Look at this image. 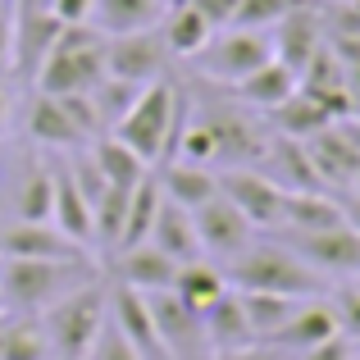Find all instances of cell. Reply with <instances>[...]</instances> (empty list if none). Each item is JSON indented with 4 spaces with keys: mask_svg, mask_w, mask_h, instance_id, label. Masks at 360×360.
<instances>
[{
    "mask_svg": "<svg viewBox=\"0 0 360 360\" xmlns=\"http://www.w3.org/2000/svg\"><path fill=\"white\" fill-rule=\"evenodd\" d=\"M352 196H360V169H356V178H352V187H347Z\"/></svg>",
    "mask_w": 360,
    "mask_h": 360,
    "instance_id": "cell-47",
    "label": "cell"
},
{
    "mask_svg": "<svg viewBox=\"0 0 360 360\" xmlns=\"http://www.w3.org/2000/svg\"><path fill=\"white\" fill-rule=\"evenodd\" d=\"M96 278L91 260H5L0 264V301L18 315H41L46 306H55L60 297H69L73 288Z\"/></svg>",
    "mask_w": 360,
    "mask_h": 360,
    "instance_id": "cell-3",
    "label": "cell"
},
{
    "mask_svg": "<svg viewBox=\"0 0 360 360\" xmlns=\"http://www.w3.org/2000/svg\"><path fill=\"white\" fill-rule=\"evenodd\" d=\"M183 128H187V96L169 78H155L137 91L128 115L115 123V137L137 150L146 165H165V160H174Z\"/></svg>",
    "mask_w": 360,
    "mask_h": 360,
    "instance_id": "cell-1",
    "label": "cell"
},
{
    "mask_svg": "<svg viewBox=\"0 0 360 360\" xmlns=\"http://www.w3.org/2000/svg\"><path fill=\"white\" fill-rule=\"evenodd\" d=\"M347 224V210L328 192H288L283 196V229L288 233H324Z\"/></svg>",
    "mask_w": 360,
    "mask_h": 360,
    "instance_id": "cell-23",
    "label": "cell"
},
{
    "mask_svg": "<svg viewBox=\"0 0 360 360\" xmlns=\"http://www.w3.org/2000/svg\"><path fill=\"white\" fill-rule=\"evenodd\" d=\"M169 0H91V27L101 37H123V32H150L160 27Z\"/></svg>",
    "mask_w": 360,
    "mask_h": 360,
    "instance_id": "cell-19",
    "label": "cell"
},
{
    "mask_svg": "<svg viewBox=\"0 0 360 360\" xmlns=\"http://www.w3.org/2000/svg\"><path fill=\"white\" fill-rule=\"evenodd\" d=\"M187 5H192L196 14H201L205 23L214 27V32L233 27V18H238V0H187Z\"/></svg>",
    "mask_w": 360,
    "mask_h": 360,
    "instance_id": "cell-39",
    "label": "cell"
},
{
    "mask_svg": "<svg viewBox=\"0 0 360 360\" xmlns=\"http://www.w3.org/2000/svg\"><path fill=\"white\" fill-rule=\"evenodd\" d=\"M14 60V9L0 5V69H9Z\"/></svg>",
    "mask_w": 360,
    "mask_h": 360,
    "instance_id": "cell-43",
    "label": "cell"
},
{
    "mask_svg": "<svg viewBox=\"0 0 360 360\" xmlns=\"http://www.w3.org/2000/svg\"><path fill=\"white\" fill-rule=\"evenodd\" d=\"M338 128H342L347 137H352V146L360 150V123H356V119H342V123H338Z\"/></svg>",
    "mask_w": 360,
    "mask_h": 360,
    "instance_id": "cell-45",
    "label": "cell"
},
{
    "mask_svg": "<svg viewBox=\"0 0 360 360\" xmlns=\"http://www.w3.org/2000/svg\"><path fill=\"white\" fill-rule=\"evenodd\" d=\"M297 87H301V73L288 69V64L274 55L269 64H260L255 73H246V78L238 82V96L246 101V105H255V110H278L283 101L297 96Z\"/></svg>",
    "mask_w": 360,
    "mask_h": 360,
    "instance_id": "cell-24",
    "label": "cell"
},
{
    "mask_svg": "<svg viewBox=\"0 0 360 360\" xmlns=\"http://www.w3.org/2000/svg\"><path fill=\"white\" fill-rule=\"evenodd\" d=\"M51 224L73 238L78 246H91L96 242V214H91V201L82 196L73 169H55V210H51Z\"/></svg>",
    "mask_w": 360,
    "mask_h": 360,
    "instance_id": "cell-18",
    "label": "cell"
},
{
    "mask_svg": "<svg viewBox=\"0 0 360 360\" xmlns=\"http://www.w3.org/2000/svg\"><path fill=\"white\" fill-rule=\"evenodd\" d=\"M169 46L160 37V27L150 32H123V37H105V73L128 87H146V82L165 78L169 69Z\"/></svg>",
    "mask_w": 360,
    "mask_h": 360,
    "instance_id": "cell-7",
    "label": "cell"
},
{
    "mask_svg": "<svg viewBox=\"0 0 360 360\" xmlns=\"http://www.w3.org/2000/svg\"><path fill=\"white\" fill-rule=\"evenodd\" d=\"M306 155H310V165H315L324 187H352V178L360 169V150L352 146V137L338 123H328L324 132L306 137Z\"/></svg>",
    "mask_w": 360,
    "mask_h": 360,
    "instance_id": "cell-17",
    "label": "cell"
},
{
    "mask_svg": "<svg viewBox=\"0 0 360 360\" xmlns=\"http://www.w3.org/2000/svg\"><path fill=\"white\" fill-rule=\"evenodd\" d=\"M91 165H96L101 178H105V187H119V192H132L137 183H146V169H150L132 146H123L115 132L96 141V150H91Z\"/></svg>",
    "mask_w": 360,
    "mask_h": 360,
    "instance_id": "cell-25",
    "label": "cell"
},
{
    "mask_svg": "<svg viewBox=\"0 0 360 360\" xmlns=\"http://www.w3.org/2000/svg\"><path fill=\"white\" fill-rule=\"evenodd\" d=\"M238 297H242V310H246V324H251L255 342H269L301 306L297 297H278V292H238Z\"/></svg>",
    "mask_w": 360,
    "mask_h": 360,
    "instance_id": "cell-32",
    "label": "cell"
},
{
    "mask_svg": "<svg viewBox=\"0 0 360 360\" xmlns=\"http://www.w3.org/2000/svg\"><path fill=\"white\" fill-rule=\"evenodd\" d=\"M342 333V324H338V315H333V301H319V297H310V301H301L297 306V315L288 319V324L278 328V333L269 338V347H278V352H310V347H319V342H328V338H338Z\"/></svg>",
    "mask_w": 360,
    "mask_h": 360,
    "instance_id": "cell-16",
    "label": "cell"
},
{
    "mask_svg": "<svg viewBox=\"0 0 360 360\" xmlns=\"http://www.w3.org/2000/svg\"><path fill=\"white\" fill-rule=\"evenodd\" d=\"M51 9L55 18H60L64 27H82V23H91V0H51Z\"/></svg>",
    "mask_w": 360,
    "mask_h": 360,
    "instance_id": "cell-41",
    "label": "cell"
},
{
    "mask_svg": "<svg viewBox=\"0 0 360 360\" xmlns=\"http://www.w3.org/2000/svg\"><path fill=\"white\" fill-rule=\"evenodd\" d=\"M146 242L155 246V251H165L169 260H178V264L201 260V242H196V229H192V210L174 205L169 196L160 201V214H155V224H150Z\"/></svg>",
    "mask_w": 360,
    "mask_h": 360,
    "instance_id": "cell-20",
    "label": "cell"
},
{
    "mask_svg": "<svg viewBox=\"0 0 360 360\" xmlns=\"http://www.w3.org/2000/svg\"><path fill=\"white\" fill-rule=\"evenodd\" d=\"M51 210H55V174L51 169H32L14 196V214L23 224H51Z\"/></svg>",
    "mask_w": 360,
    "mask_h": 360,
    "instance_id": "cell-33",
    "label": "cell"
},
{
    "mask_svg": "<svg viewBox=\"0 0 360 360\" xmlns=\"http://www.w3.org/2000/svg\"><path fill=\"white\" fill-rule=\"evenodd\" d=\"M5 123H9V96L0 91V128H5Z\"/></svg>",
    "mask_w": 360,
    "mask_h": 360,
    "instance_id": "cell-46",
    "label": "cell"
},
{
    "mask_svg": "<svg viewBox=\"0 0 360 360\" xmlns=\"http://www.w3.org/2000/svg\"><path fill=\"white\" fill-rule=\"evenodd\" d=\"M87 360H141V356L132 352V347H128V338H123L119 328L105 319V328H101V338H96V347L87 352Z\"/></svg>",
    "mask_w": 360,
    "mask_h": 360,
    "instance_id": "cell-37",
    "label": "cell"
},
{
    "mask_svg": "<svg viewBox=\"0 0 360 360\" xmlns=\"http://www.w3.org/2000/svg\"><path fill=\"white\" fill-rule=\"evenodd\" d=\"M315 0H306V5H297L283 23H274L278 27V37H274V55H278L288 69H297V73H306V64L319 55V46H324V18L315 14Z\"/></svg>",
    "mask_w": 360,
    "mask_h": 360,
    "instance_id": "cell-15",
    "label": "cell"
},
{
    "mask_svg": "<svg viewBox=\"0 0 360 360\" xmlns=\"http://www.w3.org/2000/svg\"><path fill=\"white\" fill-rule=\"evenodd\" d=\"M160 192H165L174 205H183V210H196V205H205L210 196H219V174L205 169V165H187V160H178V165L165 169Z\"/></svg>",
    "mask_w": 360,
    "mask_h": 360,
    "instance_id": "cell-26",
    "label": "cell"
},
{
    "mask_svg": "<svg viewBox=\"0 0 360 360\" xmlns=\"http://www.w3.org/2000/svg\"><path fill=\"white\" fill-rule=\"evenodd\" d=\"M224 292H229V278H224L219 264H210V260H187V264H178L174 297L183 301V306H192L196 315H201V310H210Z\"/></svg>",
    "mask_w": 360,
    "mask_h": 360,
    "instance_id": "cell-27",
    "label": "cell"
},
{
    "mask_svg": "<svg viewBox=\"0 0 360 360\" xmlns=\"http://www.w3.org/2000/svg\"><path fill=\"white\" fill-rule=\"evenodd\" d=\"M110 324H115L119 333L128 338V347H132V352H137L141 360H169V356H165V347H160L155 319H150L146 292L115 283V288H110Z\"/></svg>",
    "mask_w": 360,
    "mask_h": 360,
    "instance_id": "cell-14",
    "label": "cell"
},
{
    "mask_svg": "<svg viewBox=\"0 0 360 360\" xmlns=\"http://www.w3.org/2000/svg\"><path fill=\"white\" fill-rule=\"evenodd\" d=\"M224 278L238 292H278V297H324L328 283L315 264H306L288 242H251L238 260L224 264Z\"/></svg>",
    "mask_w": 360,
    "mask_h": 360,
    "instance_id": "cell-2",
    "label": "cell"
},
{
    "mask_svg": "<svg viewBox=\"0 0 360 360\" xmlns=\"http://www.w3.org/2000/svg\"><path fill=\"white\" fill-rule=\"evenodd\" d=\"M105 310H110V292L101 283H82L69 297H60L55 306H46L41 328H46V342H51V356L87 360L101 328H105Z\"/></svg>",
    "mask_w": 360,
    "mask_h": 360,
    "instance_id": "cell-5",
    "label": "cell"
},
{
    "mask_svg": "<svg viewBox=\"0 0 360 360\" xmlns=\"http://www.w3.org/2000/svg\"><path fill=\"white\" fill-rule=\"evenodd\" d=\"M192 60L205 78H219V82H233V87H238L246 73H255L260 64L274 60V37L255 32V27H224V32H214L210 41L192 55Z\"/></svg>",
    "mask_w": 360,
    "mask_h": 360,
    "instance_id": "cell-6",
    "label": "cell"
},
{
    "mask_svg": "<svg viewBox=\"0 0 360 360\" xmlns=\"http://www.w3.org/2000/svg\"><path fill=\"white\" fill-rule=\"evenodd\" d=\"M0 360H51V342H46L41 315H18L5 324V352Z\"/></svg>",
    "mask_w": 360,
    "mask_h": 360,
    "instance_id": "cell-34",
    "label": "cell"
},
{
    "mask_svg": "<svg viewBox=\"0 0 360 360\" xmlns=\"http://www.w3.org/2000/svg\"><path fill=\"white\" fill-rule=\"evenodd\" d=\"M178 278V260H169L165 251H155L150 242L119 251V283L137 292H169Z\"/></svg>",
    "mask_w": 360,
    "mask_h": 360,
    "instance_id": "cell-21",
    "label": "cell"
},
{
    "mask_svg": "<svg viewBox=\"0 0 360 360\" xmlns=\"http://www.w3.org/2000/svg\"><path fill=\"white\" fill-rule=\"evenodd\" d=\"M269 115L292 141H306V137H315V132H324L328 123H333V115L324 110V101H319L315 91H306V87H297V96L283 101L278 110H269Z\"/></svg>",
    "mask_w": 360,
    "mask_h": 360,
    "instance_id": "cell-29",
    "label": "cell"
},
{
    "mask_svg": "<svg viewBox=\"0 0 360 360\" xmlns=\"http://www.w3.org/2000/svg\"><path fill=\"white\" fill-rule=\"evenodd\" d=\"M297 360H356V338L338 333V338H328V342H319V347H310V352H301Z\"/></svg>",
    "mask_w": 360,
    "mask_h": 360,
    "instance_id": "cell-40",
    "label": "cell"
},
{
    "mask_svg": "<svg viewBox=\"0 0 360 360\" xmlns=\"http://www.w3.org/2000/svg\"><path fill=\"white\" fill-rule=\"evenodd\" d=\"M219 192L246 214L251 229H283V187L269 174H255V169H224L219 174Z\"/></svg>",
    "mask_w": 360,
    "mask_h": 360,
    "instance_id": "cell-10",
    "label": "cell"
},
{
    "mask_svg": "<svg viewBox=\"0 0 360 360\" xmlns=\"http://www.w3.org/2000/svg\"><path fill=\"white\" fill-rule=\"evenodd\" d=\"M60 32H64V23L51 14V9L23 5V0H18V9H14V60H9V69L37 73L46 64V55L55 51Z\"/></svg>",
    "mask_w": 360,
    "mask_h": 360,
    "instance_id": "cell-13",
    "label": "cell"
},
{
    "mask_svg": "<svg viewBox=\"0 0 360 360\" xmlns=\"http://www.w3.org/2000/svg\"><path fill=\"white\" fill-rule=\"evenodd\" d=\"M297 5H306V0H238V18H233V27H255V32H264V27L283 23Z\"/></svg>",
    "mask_w": 360,
    "mask_h": 360,
    "instance_id": "cell-36",
    "label": "cell"
},
{
    "mask_svg": "<svg viewBox=\"0 0 360 360\" xmlns=\"http://www.w3.org/2000/svg\"><path fill=\"white\" fill-rule=\"evenodd\" d=\"M5 324H9V319H5V315H0V352H5Z\"/></svg>",
    "mask_w": 360,
    "mask_h": 360,
    "instance_id": "cell-49",
    "label": "cell"
},
{
    "mask_svg": "<svg viewBox=\"0 0 360 360\" xmlns=\"http://www.w3.org/2000/svg\"><path fill=\"white\" fill-rule=\"evenodd\" d=\"M288 246L319 274H352L360 278V233L352 224H338L324 233H288Z\"/></svg>",
    "mask_w": 360,
    "mask_h": 360,
    "instance_id": "cell-11",
    "label": "cell"
},
{
    "mask_svg": "<svg viewBox=\"0 0 360 360\" xmlns=\"http://www.w3.org/2000/svg\"><path fill=\"white\" fill-rule=\"evenodd\" d=\"M146 306H150V319H155V333H160V347H165L169 360H210V342H205V324L192 306L169 292H146Z\"/></svg>",
    "mask_w": 360,
    "mask_h": 360,
    "instance_id": "cell-8",
    "label": "cell"
},
{
    "mask_svg": "<svg viewBox=\"0 0 360 360\" xmlns=\"http://www.w3.org/2000/svg\"><path fill=\"white\" fill-rule=\"evenodd\" d=\"M333 315H338V324H342L347 338H360V288L356 283L342 288V292H333Z\"/></svg>",
    "mask_w": 360,
    "mask_h": 360,
    "instance_id": "cell-38",
    "label": "cell"
},
{
    "mask_svg": "<svg viewBox=\"0 0 360 360\" xmlns=\"http://www.w3.org/2000/svg\"><path fill=\"white\" fill-rule=\"evenodd\" d=\"M201 324H205V342H210V356L214 352H238V347H251L255 333L246 324V310H242V297L238 292H224L210 310H201Z\"/></svg>",
    "mask_w": 360,
    "mask_h": 360,
    "instance_id": "cell-22",
    "label": "cell"
},
{
    "mask_svg": "<svg viewBox=\"0 0 360 360\" xmlns=\"http://www.w3.org/2000/svg\"><path fill=\"white\" fill-rule=\"evenodd\" d=\"M160 201H165V192H160L155 178H146V183H137L128 192V214H123V233H119L115 255L132 251V246H141L150 238V224H155V214H160Z\"/></svg>",
    "mask_w": 360,
    "mask_h": 360,
    "instance_id": "cell-30",
    "label": "cell"
},
{
    "mask_svg": "<svg viewBox=\"0 0 360 360\" xmlns=\"http://www.w3.org/2000/svg\"><path fill=\"white\" fill-rule=\"evenodd\" d=\"M160 27H165L160 37H165L169 55H183V60H192V55H196V51H201V46L214 37V27L205 23V18L196 14V9L187 5V0H183V5H174V9H165Z\"/></svg>",
    "mask_w": 360,
    "mask_h": 360,
    "instance_id": "cell-31",
    "label": "cell"
},
{
    "mask_svg": "<svg viewBox=\"0 0 360 360\" xmlns=\"http://www.w3.org/2000/svg\"><path fill=\"white\" fill-rule=\"evenodd\" d=\"M0 255L5 260H73V264L91 260L87 246L64 238L55 224H23V219L0 233Z\"/></svg>",
    "mask_w": 360,
    "mask_h": 360,
    "instance_id": "cell-12",
    "label": "cell"
},
{
    "mask_svg": "<svg viewBox=\"0 0 360 360\" xmlns=\"http://www.w3.org/2000/svg\"><path fill=\"white\" fill-rule=\"evenodd\" d=\"M46 96H87L105 82V37L91 23L64 27L55 51L46 55V64L37 69Z\"/></svg>",
    "mask_w": 360,
    "mask_h": 360,
    "instance_id": "cell-4",
    "label": "cell"
},
{
    "mask_svg": "<svg viewBox=\"0 0 360 360\" xmlns=\"http://www.w3.org/2000/svg\"><path fill=\"white\" fill-rule=\"evenodd\" d=\"M210 360H288V352L269 342H251V347H238V352H214Z\"/></svg>",
    "mask_w": 360,
    "mask_h": 360,
    "instance_id": "cell-42",
    "label": "cell"
},
{
    "mask_svg": "<svg viewBox=\"0 0 360 360\" xmlns=\"http://www.w3.org/2000/svg\"><path fill=\"white\" fill-rule=\"evenodd\" d=\"M91 214H96V242L115 251V246H119V233H123V214H128V192L105 187V192L96 196V205H91Z\"/></svg>",
    "mask_w": 360,
    "mask_h": 360,
    "instance_id": "cell-35",
    "label": "cell"
},
{
    "mask_svg": "<svg viewBox=\"0 0 360 360\" xmlns=\"http://www.w3.org/2000/svg\"><path fill=\"white\" fill-rule=\"evenodd\" d=\"M27 132H32V141H41V146H78V141H87L82 128L73 123V115L64 110V101L46 96V91L37 96L32 115H27Z\"/></svg>",
    "mask_w": 360,
    "mask_h": 360,
    "instance_id": "cell-28",
    "label": "cell"
},
{
    "mask_svg": "<svg viewBox=\"0 0 360 360\" xmlns=\"http://www.w3.org/2000/svg\"><path fill=\"white\" fill-rule=\"evenodd\" d=\"M352 5V18H356V27H360V0H347Z\"/></svg>",
    "mask_w": 360,
    "mask_h": 360,
    "instance_id": "cell-48",
    "label": "cell"
},
{
    "mask_svg": "<svg viewBox=\"0 0 360 360\" xmlns=\"http://www.w3.org/2000/svg\"><path fill=\"white\" fill-rule=\"evenodd\" d=\"M342 210H347V224L360 233V196H352V201H342Z\"/></svg>",
    "mask_w": 360,
    "mask_h": 360,
    "instance_id": "cell-44",
    "label": "cell"
},
{
    "mask_svg": "<svg viewBox=\"0 0 360 360\" xmlns=\"http://www.w3.org/2000/svg\"><path fill=\"white\" fill-rule=\"evenodd\" d=\"M192 229H196V242H201V255H214V260H238L246 246L255 242V229L246 224V214L229 196H210L205 205L192 210Z\"/></svg>",
    "mask_w": 360,
    "mask_h": 360,
    "instance_id": "cell-9",
    "label": "cell"
}]
</instances>
